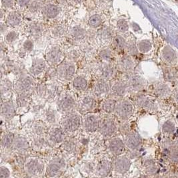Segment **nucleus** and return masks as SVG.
Segmentation results:
<instances>
[{
    "mask_svg": "<svg viewBox=\"0 0 178 178\" xmlns=\"http://www.w3.org/2000/svg\"><path fill=\"white\" fill-rule=\"evenodd\" d=\"M43 32L42 28L39 25H33L30 28V33L34 38H38Z\"/></svg>",
    "mask_w": 178,
    "mask_h": 178,
    "instance_id": "79ce46f5",
    "label": "nucleus"
},
{
    "mask_svg": "<svg viewBox=\"0 0 178 178\" xmlns=\"http://www.w3.org/2000/svg\"><path fill=\"white\" fill-rule=\"evenodd\" d=\"M131 165L130 160L124 154L114 157L113 160L112 174L115 175H123L128 171Z\"/></svg>",
    "mask_w": 178,
    "mask_h": 178,
    "instance_id": "6ab92c4d",
    "label": "nucleus"
},
{
    "mask_svg": "<svg viewBox=\"0 0 178 178\" xmlns=\"http://www.w3.org/2000/svg\"><path fill=\"white\" fill-rule=\"evenodd\" d=\"M67 161L64 156L55 155L46 164L45 175L49 177L60 176L67 169Z\"/></svg>",
    "mask_w": 178,
    "mask_h": 178,
    "instance_id": "0eeeda50",
    "label": "nucleus"
},
{
    "mask_svg": "<svg viewBox=\"0 0 178 178\" xmlns=\"http://www.w3.org/2000/svg\"><path fill=\"white\" fill-rule=\"evenodd\" d=\"M48 67L45 57H36L32 59L26 70L36 79H42L45 78Z\"/></svg>",
    "mask_w": 178,
    "mask_h": 178,
    "instance_id": "1a4fd4ad",
    "label": "nucleus"
},
{
    "mask_svg": "<svg viewBox=\"0 0 178 178\" xmlns=\"http://www.w3.org/2000/svg\"><path fill=\"white\" fill-rule=\"evenodd\" d=\"M105 146L107 151L112 157L124 154L126 147L124 140L120 135H115L107 139Z\"/></svg>",
    "mask_w": 178,
    "mask_h": 178,
    "instance_id": "2eb2a0df",
    "label": "nucleus"
},
{
    "mask_svg": "<svg viewBox=\"0 0 178 178\" xmlns=\"http://www.w3.org/2000/svg\"><path fill=\"white\" fill-rule=\"evenodd\" d=\"M49 127L42 120H35L29 124L28 131L31 137L47 135Z\"/></svg>",
    "mask_w": 178,
    "mask_h": 178,
    "instance_id": "a878e982",
    "label": "nucleus"
},
{
    "mask_svg": "<svg viewBox=\"0 0 178 178\" xmlns=\"http://www.w3.org/2000/svg\"><path fill=\"white\" fill-rule=\"evenodd\" d=\"M113 160L109 157H103L95 164V175L100 177H108L112 174Z\"/></svg>",
    "mask_w": 178,
    "mask_h": 178,
    "instance_id": "412c9836",
    "label": "nucleus"
},
{
    "mask_svg": "<svg viewBox=\"0 0 178 178\" xmlns=\"http://www.w3.org/2000/svg\"><path fill=\"white\" fill-rule=\"evenodd\" d=\"M103 118L99 114L91 112L83 115V130L88 134L98 132Z\"/></svg>",
    "mask_w": 178,
    "mask_h": 178,
    "instance_id": "4468645a",
    "label": "nucleus"
},
{
    "mask_svg": "<svg viewBox=\"0 0 178 178\" xmlns=\"http://www.w3.org/2000/svg\"><path fill=\"white\" fill-rule=\"evenodd\" d=\"M4 65L6 71L16 75V78L25 72H24V66L16 61L6 59V62H4Z\"/></svg>",
    "mask_w": 178,
    "mask_h": 178,
    "instance_id": "473e14b6",
    "label": "nucleus"
},
{
    "mask_svg": "<svg viewBox=\"0 0 178 178\" xmlns=\"http://www.w3.org/2000/svg\"><path fill=\"white\" fill-rule=\"evenodd\" d=\"M12 176V169L10 166L6 164H2L0 165V177L9 178Z\"/></svg>",
    "mask_w": 178,
    "mask_h": 178,
    "instance_id": "4c0bfd02",
    "label": "nucleus"
},
{
    "mask_svg": "<svg viewBox=\"0 0 178 178\" xmlns=\"http://www.w3.org/2000/svg\"><path fill=\"white\" fill-rule=\"evenodd\" d=\"M98 99L91 91L81 94L78 99V111L82 115L94 112L98 107Z\"/></svg>",
    "mask_w": 178,
    "mask_h": 178,
    "instance_id": "6e6552de",
    "label": "nucleus"
},
{
    "mask_svg": "<svg viewBox=\"0 0 178 178\" xmlns=\"http://www.w3.org/2000/svg\"><path fill=\"white\" fill-rule=\"evenodd\" d=\"M64 33H65V30L64 29V28L61 27H58L56 28H55L52 32V34L55 37H60L63 35Z\"/></svg>",
    "mask_w": 178,
    "mask_h": 178,
    "instance_id": "8fccbe9b",
    "label": "nucleus"
},
{
    "mask_svg": "<svg viewBox=\"0 0 178 178\" xmlns=\"http://www.w3.org/2000/svg\"><path fill=\"white\" fill-rule=\"evenodd\" d=\"M112 49L117 53H122L126 48L125 40L121 35H116L113 40Z\"/></svg>",
    "mask_w": 178,
    "mask_h": 178,
    "instance_id": "e433bc0d",
    "label": "nucleus"
},
{
    "mask_svg": "<svg viewBox=\"0 0 178 178\" xmlns=\"http://www.w3.org/2000/svg\"><path fill=\"white\" fill-rule=\"evenodd\" d=\"M23 169L28 177H41L45 174L46 164L40 157H28L25 161Z\"/></svg>",
    "mask_w": 178,
    "mask_h": 178,
    "instance_id": "423d86ee",
    "label": "nucleus"
},
{
    "mask_svg": "<svg viewBox=\"0 0 178 178\" xmlns=\"http://www.w3.org/2000/svg\"><path fill=\"white\" fill-rule=\"evenodd\" d=\"M134 112V107L131 101L125 98L118 99L114 116L120 121L129 120Z\"/></svg>",
    "mask_w": 178,
    "mask_h": 178,
    "instance_id": "f8f14e48",
    "label": "nucleus"
},
{
    "mask_svg": "<svg viewBox=\"0 0 178 178\" xmlns=\"http://www.w3.org/2000/svg\"><path fill=\"white\" fill-rule=\"evenodd\" d=\"M72 36L75 40L82 39L85 36V31L79 27L74 28L72 30Z\"/></svg>",
    "mask_w": 178,
    "mask_h": 178,
    "instance_id": "58836bf2",
    "label": "nucleus"
},
{
    "mask_svg": "<svg viewBox=\"0 0 178 178\" xmlns=\"http://www.w3.org/2000/svg\"><path fill=\"white\" fill-rule=\"evenodd\" d=\"M90 81V75L88 73H77L74 79L69 82L71 88L75 93L83 94L88 91Z\"/></svg>",
    "mask_w": 178,
    "mask_h": 178,
    "instance_id": "f3484780",
    "label": "nucleus"
},
{
    "mask_svg": "<svg viewBox=\"0 0 178 178\" xmlns=\"http://www.w3.org/2000/svg\"><path fill=\"white\" fill-rule=\"evenodd\" d=\"M18 113V108L16 98L13 95L12 98L2 101L1 117L5 121L13 119Z\"/></svg>",
    "mask_w": 178,
    "mask_h": 178,
    "instance_id": "aec40b11",
    "label": "nucleus"
},
{
    "mask_svg": "<svg viewBox=\"0 0 178 178\" xmlns=\"http://www.w3.org/2000/svg\"><path fill=\"white\" fill-rule=\"evenodd\" d=\"M118 99H116L112 96L106 97L101 99L100 104V109L101 113L105 115H114Z\"/></svg>",
    "mask_w": 178,
    "mask_h": 178,
    "instance_id": "cd10ccee",
    "label": "nucleus"
},
{
    "mask_svg": "<svg viewBox=\"0 0 178 178\" xmlns=\"http://www.w3.org/2000/svg\"><path fill=\"white\" fill-rule=\"evenodd\" d=\"M63 91L62 83L57 79H50L38 84L34 94L45 101L52 102L56 101Z\"/></svg>",
    "mask_w": 178,
    "mask_h": 178,
    "instance_id": "f257e3e1",
    "label": "nucleus"
},
{
    "mask_svg": "<svg viewBox=\"0 0 178 178\" xmlns=\"http://www.w3.org/2000/svg\"><path fill=\"white\" fill-rule=\"evenodd\" d=\"M32 96L16 95V101L17 104L18 112H19V111H26L27 109H29L30 105H31L32 101Z\"/></svg>",
    "mask_w": 178,
    "mask_h": 178,
    "instance_id": "f704fd0d",
    "label": "nucleus"
},
{
    "mask_svg": "<svg viewBox=\"0 0 178 178\" xmlns=\"http://www.w3.org/2000/svg\"><path fill=\"white\" fill-rule=\"evenodd\" d=\"M20 22H21V19H20V18L17 14L13 13L9 16L8 19V23L9 25H12V26H17V25L20 23Z\"/></svg>",
    "mask_w": 178,
    "mask_h": 178,
    "instance_id": "ea45409f",
    "label": "nucleus"
},
{
    "mask_svg": "<svg viewBox=\"0 0 178 178\" xmlns=\"http://www.w3.org/2000/svg\"><path fill=\"white\" fill-rule=\"evenodd\" d=\"M37 79L25 72L18 76L13 82V93L16 95H32L38 85Z\"/></svg>",
    "mask_w": 178,
    "mask_h": 178,
    "instance_id": "f03ea898",
    "label": "nucleus"
},
{
    "mask_svg": "<svg viewBox=\"0 0 178 178\" xmlns=\"http://www.w3.org/2000/svg\"><path fill=\"white\" fill-rule=\"evenodd\" d=\"M29 141L32 149L34 151H43L52 147L49 144L47 135L31 137Z\"/></svg>",
    "mask_w": 178,
    "mask_h": 178,
    "instance_id": "c85d7f7f",
    "label": "nucleus"
},
{
    "mask_svg": "<svg viewBox=\"0 0 178 178\" xmlns=\"http://www.w3.org/2000/svg\"><path fill=\"white\" fill-rule=\"evenodd\" d=\"M119 130L120 125L115 117L114 118L112 115H106L101 121L98 132L103 138L108 139L116 135Z\"/></svg>",
    "mask_w": 178,
    "mask_h": 178,
    "instance_id": "9b49d317",
    "label": "nucleus"
},
{
    "mask_svg": "<svg viewBox=\"0 0 178 178\" xmlns=\"http://www.w3.org/2000/svg\"><path fill=\"white\" fill-rule=\"evenodd\" d=\"M78 99L74 91H63L55 101V106L62 115L68 114L78 110Z\"/></svg>",
    "mask_w": 178,
    "mask_h": 178,
    "instance_id": "20e7f679",
    "label": "nucleus"
},
{
    "mask_svg": "<svg viewBox=\"0 0 178 178\" xmlns=\"http://www.w3.org/2000/svg\"><path fill=\"white\" fill-rule=\"evenodd\" d=\"M16 137V134L13 131H5L1 136L2 151H7L12 149V145Z\"/></svg>",
    "mask_w": 178,
    "mask_h": 178,
    "instance_id": "72a5a7b5",
    "label": "nucleus"
},
{
    "mask_svg": "<svg viewBox=\"0 0 178 178\" xmlns=\"http://www.w3.org/2000/svg\"><path fill=\"white\" fill-rule=\"evenodd\" d=\"M115 55L114 51L108 48H103L98 53L99 60L103 61V62H115L117 58H115Z\"/></svg>",
    "mask_w": 178,
    "mask_h": 178,
    "instance_id": "c9c22d12",
    "label": "nucleus"
},
{
    "mask_svg": "<svg viewBox=\"0 0 178 178\" xmlns=\"http://www.w3.org/2000/svg\"><path fill=\"white\" fill-rule=\"evenodd\" d=\"M57 9H55L54 6H48L44 9V13L48 18H53L57 15Z\"/></svg>",
    "mask_w": 178,
    "mask_h": 178,
    "instance_id": "c03bdc74",
    "label": "nucleus"
},
{
    "mask_svg": "<svg viewBox=\"0 0 178 178\" xmlns=\"http://www.w3.org/2000/svg\"><path fill=\"white\" fill-rule=\"evenodd\" d=\"M78 146L79 143L77 139L74 137H68L59 147L64 155H75L78 151Z\"/></svg>",
    "mask_w": 178,
    "mask_h": 178,
    "instance_id": "bb28decb",
    "label": "nucleus"
},
{
    "mask_svg": "<svg viewBox=\"0 0 178 178\" xmlns=\"http://www.w3.org/2000/svg\"><path fill=\"white\" fill-rule=\"evenodd\" d=\"M130 91L127 81L117 79L111 83L109 95L118 99H122L125 98Z\"/></svg>",
    "mask_w": 178,
    "mask_h": 178,
    "instance_id": "4be33fe9",
    "label": "nucleus"
},
{
    "mask_svg": "<svg viewBox=\"0 0 178 178\" xmlns=\"http://www.w3.org/2000/svg\"><path fill=\"white\" fill-rule=\"evenodd\" d=\"M68 134L59 124L49 127L47 134V138L52 147H59L67 139Z\"/></svg>",
    "mask_w": 178,
    "mask_h": 178,
    "instance_id": "ddd939ff",
    "label": "nucleus"
},
{
    "mask_svg": "<svg viewBox=\"0 0 178 178\" xmlns=\"http://www.w3.org/2000/svg\"><path fill=\"white\" fill-rule=\"evenodd\" d=\"M138 48L141 53H146L151 49V44L148 41H141L138 43Z\"/></svg>",
    "mask_w": 178,
    "mask_h": 178,
    "instance_id": "a19ab883",
    "label": "nucleus"
},
{
    "mask_svg": "<svg viewBox=\"0 0 178 178\" xmlns=\"http://www.w3.org/2000/svg\"><path fill=\"white\" fill-rule=\"evenodd\" d=\"M118 69L115 62H103L99 61L95 69V74L97 78L104 79L108 81H111L115 76Z\"/></svg>",
    "mask_w": 178,
    "mask_h": 178,
    "instance_id": "9d476101",
    "label": "nucleus"
},
{
    "mask_svg": "<svg viewBox=\"0 0 178 178\" xmlns=\"http://www.w3.org/2000/svg\"><path fill=\"white\" fill-rule=\"evenodd\" d=\"M18 33L16 32L12 31L7 33V35H6V38H5V39H6L8 43H13L18 39Z\"/></svg>",
    "mask_w": 178,
    "mask_h": 178,
    "instance_id": "49530a36",
    "label": "nucleus"
},
{
    "mask_svg": "<svg viewBox=\"0 0 178 178\" xmlns=\"http://www.w3.org/2000/svg\"><path fill=\"white\" fill-rule=\"evenodd\" d=\"M59 125L69 137H74L83 128V115L78 110L63 115L61 118Z\"/></svg>",
    "mask_w": 178,
    "mask_h": 178,
    "instance_id": "7ed1b4c3",
    "label": "nucleus"
},
{
    "mask_svg": "<svg viewBox=\"0 0 178 178\" xmlns=\"http://www.w3.org/2000/svg\"><path fill=\"white\" fill-rule=\"evenodd\" d=\"M111 83L109 81L96 78L91 85V91L98 99H103L110 94Z\"/></svg>",
    "mask_w": 178,
    "mask_h": 178,
    "instance_id": "a211bd4d",
    "label": "nucleus"
},
{
    "mask_svg": "<svg viewBox=\"0 0 178 178\" xmlns=\"http://www.w3.org/2000/svg\"><path fill=\"white\" fill-rule=\"evenodd\" d=\"M118 28L121 32H126L128 30V24L125 20H120L118 23Z\"/></svg>",
    "mask_w": 178,
    "mask_h": 178,
    "instance_id": "09e8293b",
    "label": "nucleus"
},
{
    "mask_svg": "<svg viewBox=\"0 0 178 178\" xmlns=\"http://www.w3.org/2000/svg\"><path fill=\"white\" fill-rule=\"evenodd\" d=\"M101 36L105 40H110L113 38V32L109 29H105L101 33Z\"/></svg>",
    "mask_w": 178,
    "mask_h": 178,
    "instance_id": "de8ad7c7",
    "label": "nucleus"
},
{
    "mask_svg": "<svg viewBox=\"0 0 178 178\" xmlns=\"http://www.w3.org/2000/svg\"><path fill=\"white\" fill-rule=\"evenodd\" d=\"M22 48L25 52L29 53L33 51V43L32 40L27 39L25 40L23 43Z\"/></svg>",
    "mask_w": 178,
    "mask_h": 178,
    "instance_id": "37998d69",
    "label": "nucleus"
},
{
    "mask_svg": "<svg viewBox=\"0 0 178 178\" xmlns=\"http://www.w3.org/2000/svg\"><path fill=\"white\" fill-rule=\"evenodd\" d=\"M126 81L130 91H138L143 89L145 86V79L138 75H130Z\"/></svg>",
    "mask_w": 178,
    "mask_h": 178,
    "instance_id": "2f4dec72",
    "label": "nucleus"
},
{
    "mask_svg": "<svg viewBox=\"0 0 178 178\" xmlns=\"http://www.w3.org/2000/svg\"><path fill=\"white\" fill-rule=\"evenodd\" d=\"M32 149L30 141L21 134H16L11 150L18 154H25Z\"/></svg>",
    "mask_w": 178,
    "mask_h": 178,
    "instance_id": "5701e85b",
    "label": "nucleus"
},
{
    "mask_svg": "<svg viewBox=\"0 0 178 178\" xmlns=\"http://www.w3.org/2000/svg\"><path fill=\"white\" fill-rule=\"evenodd\" d=\"M56 79L60 83L66 84L72 81L78 73L76 62L65 58L56 68Z\"/></svg>",
    "mask_w": 178,
    "mask_h": 178,
    "instance_id": "39448f33",
    "label": "nucleus"
},
{
    "mask_svg": "<svg viewBox=\"0 0 178 178\" xmlns=\"http://www.w3.org/2000/svg\"><path fill=\"white\" fill-rule=\"evenodd\" d=\"M115 64L118 71L123 74H131L135 68V62L131 55L121 54L117 57Z\"/></svg>",
    "mask_w": 178,
    "mask_h": 178,
    "instance_id": "393cba45",
    "label": "nucleus"
},
{
    "mask_svg": "<svg viewBox=\"0 0 178 178\" xmlns=\"http://www.w3.org/2000/svg\"><path fill=\"white\" fill-rule=\"evenodd\" d=\"M60 114L55 106V108L51 106L48 108L45 107L42 112V120L49 127L59 125L61 118H62L60 117Z\"/></svg>",
    "mask_w": 178,
    "mask_h": 178,
    "instance_id": "b1692460",
    "label": "nucleus"
},
{
    "mask_svg": "<svg viewBox=\"0 0 178 178\" xmlns=\"http://www.w3.org/2000/svg\"><path fill=\"white\" fill-rule=\"evenodd\" d=\"M1 99L2 101L8 100L12 98L13 92V82L8 77L2 78L1 79Z\"/></svg>",
    "mask_w": 178,
    "mask_h": 178,
    "instance_id": "c756f323",
    "label": "nucleus"
},
{
    "mask_svg": "<svg viewBox=\"0 0 178 178\" xmlns=\"http://www.w3.org/2000/svg\"><path fill=\"white\" fill-rule=\"evenodd\" d=\"M124 136L126 147L130 150L134 151L140 148L141 144V138L140 135L134 132H129Z\"/></svg>",
    "mask_w": 178,
    "mask_h": 178,
    "instance_id": "7c9ffc66",
    "label": "nucleus"
},
{
    "mask_svg": "<svg viewBox=\"0 0 178 178\" xmlns=\"http://www.w3.org/2000/svg\"><path fill=\"white\" fill-rule=\"evenodd\" d=\"M45 58L49 67L56 68L65 60L66 55L58 45H52L45 52Z\"/></svg>",
    "mask_w": 178,
    "mask_h": 178,
    "instance_id": "dca6fc26",
    "label": "nucleus"
},
{
    "mask_svg": "<svg viewBox=\"0 0 178 178\" xmlns=\"http://www.w3.org/2000/svg\"><path fill=\"white\" fill-rule=\"evenodd\" d=\"M89 23L91 27L92 28H98L99 25L101 24V19L98 16H94L91 18H90Z\"/></svg>",
    "mask_w": 178,
    "mask_h": 178,
    "instance_id": "a18cd8bd",
    "label": "nucleus"
}]
</instances>
